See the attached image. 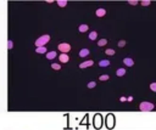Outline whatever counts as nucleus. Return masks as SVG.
Masks as SVG:
<instances>
[{"mask_svg":"<svg viewBox=\"0 0 156 130\" xmlns=\"http://www.w3.org/2000/svg\"><path fill=\"white\" fill-rule=\"evenodd\" d=\"M49 41H50V35H48V34L41 35V37H39L37 40H35V46H37V47H41V46H44L46 43H49Z\"/></svg>","mask_w":156,"mask_h":130,"instance_id":"nucleus-1","label":"nucleus"},{"mask_svg":"<svg viewBox=\"0 0 156 130\" xmlns=\"http://www.w3.org/2000/svg\"><path fill=\"white\" fill-rule=\"evenodd\" d=\"M140 111L143 112H149V111H152L154 110V105L151 102H148V101H143L140 105H139Z\"/></svg>","mask_w":156,"mask_h":130,"instance_id":"nucleus-2","label":"nucleus"},{"mask_svg":"<svg viewBox=\"0 0 156 130\" xmlns=\"http://www.w3.org/2000/svg\"><path fill=\"white\" fill-rule=\"evenodd\" d=\"M59 50L62 54H66V52H68L71 50V45L68 44V43H61V44H59Z\"/></svg>","mask_w":156,"mask_h":130,"instance_id":"nucleus-3","label":"nucleus"},{"mask_svg":"<svg viewBox=\"0 0 156 130\" xmlns=\"http://www.w3.org/2000/svg\"><path fill=\"white\" fill-rule=\"evenodd\" d=\"M106 125L110 129L115 126V117H113V114H109L107 117H106Z\"/></svg>","mask_w":156,"mask_h":130,"instance_id":"nucleus-4","label":"nucleus"},{"mask_svg":"<svg viewBox=\"0 0 156 130\" xmlns=\"http://www.w3.org/2000/svg\"><path fill=\"white\" fill-rule=\"evenodd\" d=\"M94 125H95V128H100L101 126V115L100 114H95V117H94Z\"/></svg>","mask_w":156,"mask_h":130,"instance_id":"nucleus-5","label":"nucleus"},{"mask_svg":"<svg viewBox=\"0 0 156 130\" xmlns=\"http://www.w3.org/2000/svg\"><path fill=\"white\" fill-rule=\"evenodd\" d=\"M94 64V61H91V60H89V61H84V62H82L81 64H79V68H87V67H90V66H93Z\"/></svg>","mask_w":156,"mask_h":130,"instance_id":"nucleus-6","label":"nucleus"},{"mask_svg":"<svg viewBox=\"0 0 156 130\" xmlns=\"http://www.w3.org/2000/svg\"><path fill=\"white\" fill-rule=\"evenodd\" d=\"M59 60H60V62H62V63H67V62L70 61V56H68L67 54H61V55L59 56Z\"/></svg>","mask_w":156,"mask_h":130,"instance_id":"nucleus-7","label":"nucleus"},{"mask_svg":"<svg viewBox=\"0 0 156 130\" xmlns=\"http://www.w3.org/2000/svg\"><path fill=\"white\" fill-rule=\"evenodd\" d=\"M123 63L126 64L127 67H132L133 64H134V62H133V60L132 59H129V57H126V59L123 60Z\"/></svg>","mask_w":156,"mask_h":130,"instance_id":"nucleus-8","label":"nucleus"},{"mask_svg":"<svg viewBox=\"0 0 156 130\" xmlns=\"http://www.w3.org/2000/svg\"><path fill=\"white\" fill-rule=\"evenodd\" d=\"M88 29H89L88 24H81L79 27H78V31H79L81 33H86V32H88Z\"/></svg>","mask_w":156,"mask_h":130,"instance_id":"nucleus-9","label":"nucleus"},{"mask_svg":"<svg viewBox=\"0 0 156 130\" xmlns=\"http://www.w3.org/2000/svg\"><path fill=\"white\" fill-rule=\"evenodd\" d=\"M105 13H106V10L105 9H98L96 12H95V15L98 17H103V16H105Z\"/></svg>","mask_w":156,"mask_h":130,"instance_id":"nucleus-10","label":"nucleus"},{"mask_svg":"<svg viewBox=\"0 0 156 130\" xmlns=\"http://www.w3.org/2000/svg\"><path fill=\"white\" fill-rule=\"evenodd\" d=\"M89 54H90V51H89L88 49H82L81 51H79V56H81V57H86V56H88Z\"/></svg>","mask_w":156,"mask_h":130,"instance_id":"nucleus-11","label":"nucleus"},{"mask_svg":"<svg viewBox=\"0 0 156 130\" xmlns=\"http://www.w3.org/2000/svg\"><path fill=\"white\" fill-rule=\"evenodd\" d=\"M56 57V52L55 51H49V52H46V59L48 60H54Z\"/></svg>","mask_w":156,"mask_h":130,"instance_id":"nucleus-12","label":"nucleus"},{"mask_svg":"<svg viewBox=\"0 0 156 130\" xmlns=\"http://www.w3.org/2000/svg\"><path fill=\"white\" fill-rule=\"evenodd\" d=\"M126 74V69L124 68H118L117 71H116V75L117 77H123Z\"/></svg>","mask_w":156,"mask_h":130,"instance_id":"nucleus-13","label":"nucleus"},{"mask_svg":"<svg viewBox=\"0 0 156 130\" xmlns=\"http://www.w3.org/2000/svg\"><path fill=\"white\" fill-rule=\"evenodd\" d=\"M99 66L100 67H107V66H110V61L109 60H101L99 62Z\"/></svg>","mask_w":156,"mask_h":130,"instance_id":"nucleus-14","label":"nucleus"},{"mask_svg":"<svg viewBox=\"0 0 156 130\" xmlns=\"http://www.w3.org/2000/svg\"><path fill=\"white\" fill-rule=\"evenodd\" d=\"M35 52H38V54H45V52H48V51H46L45 46H41V47H37Z\"/></svg>","mask_w":156,"mask_h":130,"instance_id":"nucleus-15","label":"nucleus"},{"mask_svg":"<svg viewBox=\"0 0 156 130\" xmlns=\"http://www.w3.org/2000/svg\"><path fill=\"white\" fill-rule=\"evenodd\" d=\"M96 37H98V33H96V32H91V33H89V39H90V40H95Z\"/></svg>","mask_w":156,"mask_h":130,"instance_id":"nucleus-16","label":"nucleus"},{"mask_svg":"<svg viewBox=\"0 0 156 130\" xmlns=\"http://www.w3.org/2000/svg\"><path fill=\"white\" fill-rule=\"evenodd\" d=\"M109 79H110V75H109V74H104V75H100L99 80H100V82H104V80H109Z\"/></svg>","mask_w":156,"mask_h":130,"instance_id":"nucleus-17","label":"nucleus"},{"mask_svg":"<svg viewBox=\"0 0 156 130\" xmlns=\"http://www.w3.org/2000/svg\"><path fill=\"white\" fill-rule=\"evenodd\" d=\"M66 4H67L66 0H59V1H57V5L60 6V8H65Z\"/></svg>","mask_w":156,"mask_h":130,"instance_id":"nucleus-18","label":"nucleus"},{"mask_svg":"<svg viewBox=\"0 0 156 130\" xmlns=\"http://www.w3.org/2000/svg\"><path fill=\"white\" fill-rule=\"evenodd\" d=\"M105 54L109 55V56H112V55H115V50H113V49H107L105 51Z\"/></svg>","mask_w":156,"mask_h":130,"instance_id":"nucleus-19","label":"nucleus"},{"mask_svg":"<svg viewBox=\"0 0 156 130\" xmlns=\"http://www.w3.org/2000/svg\"><path fill=\"white\" fill-rule=\"evenodd\" d=\"M51 68H53V69H56V71H60V69H61V66H60L59 63H53V64H51Z\"/></svg>","mask_w":156,"mask_h":130,"instance_id":"nucleus-20","label":"nucleus"},{"mask_svg":"<svg viewBox=\"0 0 156 130\" xmlns=\"http://www.w3.org/2000/svg\"><path fill=\"white\" fill-rule=\"evenodd\" d=\"M106 43H107V40H106V39H100V40L98 41V45H99V46H104Z\"/></svg>","mask_w":156,"mask_h":130,"instance_id":"nucleus-21","label":"nucleus"},{"mask_svg":"<svg viewBox=\"0 0 156 130\" xmlns=\"http://www.w3.org/2000/svg\"><path fill=\"white\" fill-rule=\"evenodd\" d=\"M95 85H96L95 82H90V83H88V88L89 89H93V88H95Z\"/></svg>","mask_w":156,"mask_h":130,"instance_id":"nucleus-22","label":"nucleus"},{"mask_svg":"<svg viewBox=\"0 0 156 130\" xmlns=\"http://www.w3.org/2000/svg\"><path fill=\"white\" fill-rule=\"evenodd\" d=\"M124 45H126V40H119L118 41V46L119 47H123Z\"/></svg>","mask_w":156,"mask_h":130,"instance_id":"nucleus-23","label":"nucleus"},{"mask_svg":"<svg viewBox=\"0 0 156 130\" xmlns=\"http://www.w3.org/2000/svg\"><path fill=\"white\" fill-rule=\"evenodd\" d=\"M12 46H13V43H12V40H9V41H8V49L10 50V49H12Z\"/></svg>","mask_w":156,"mask_h":130,"instance_id":"nucleus-24","label":"nucleus"},{"mask_svg":"<svg viewBox=\"0 0 156 130\" xmlns=\"http://www.w3.org/2000/svg\"><path fill=\"white\" fill-rule=\"evenodd\" d=\"M150 89H151L152 91H156V83H151V84H150Z\"/></svg>","mask_w":156,"mask_h":130,"instance_id":"nucleus-25","label":"nucleus"},{"mask_svg":"<svg viewBox=\"0 0 156 130\" xmlns=\"http://www.w3.org/2000/svg\"><path fill=\"white\" fill-rule=\"evenodd\" d=\"M141 5H143V6H148V5H150V1H149V0H144V1H141Z\"/></svg>","mask_w":156,"mask_h":130,"instance_id":"nucleus-26","label":"nucleus"},{"mask_svg":"<svg viewBox=\"0 0 156 130\" xmlns=\"http://www.w3.org/2000/svg\"><path fill=\"white\" fill-rule=\"evenodd\" d=\"M119 101H121V102H126V101H127V98H126L124 96H122L121 98H119Z\"/></svg>","mask_w":156,"mask_h":130,"instance_id":"nucleus-27","label":"nucleus"},{"mask_svg":"<svg viewBox=\"0 0 156 130\" xmlns=\"http://www.w3.org/2000/svg\"><path fill=\"white\" fill-rule=\"evenodd\" d=\"M128 3H129L131 5H137V4H138V1H133V0H131V1H128Z\"/></svg>","mask_w":156,"mask_h":130,"instance_id":"nucleus-28","label":"nucleus"},{"mask_svg":"<svg viewBox=\"0 0 156 130\" xmlns=\"http://www.w3.org/2000/svg\"><path fill=\"white\" fill-rule=\"evenodd\" d=\"M132 100H133V97H132V96H129L128 98H127V101H128V102H131V101H132Z\"/></svg>","mask_w":156,"mask_h":130,"instance_id":"nucleus-29","label":"nucleus"}]
</instances>
